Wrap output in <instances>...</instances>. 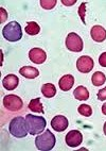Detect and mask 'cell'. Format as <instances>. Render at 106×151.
<instances>
[{"label":"cell","instance_id":"cell-21","mask_svg":"<svg viewBox=\"0 0 106 151\" xmlns=\"http://www.w3.org/2000/svg\"><path fill=\"white\" fill-rule=\"evenodd\" d=\"M56 0H41V8H44L45 10H51L56 6Z\"/></svg>","mask_w":106,"mask_h":151},{"label":"cell","instance_id":"cell-6","mask_svg":"<svg viewBox=\"0 0 106 151\" xmlns=\"http://www.w3.org/2000/svg\"><path fill=\"white\" fill-rule=\"evenodd\" d=\"M66 47L72 52H81L83 50V41L76 33L71 32L66 37Z\"/></svg>","mask_w":106,"mask_h":151},{"label":"cell","instance_id":"cell-19","mask_svg":"<svg viewBox=\"0 0 106 151\" xmlns=\"http://www.w3.org/2000/svg\"><path fill=\"white\" fill-rule=\"evenodd\" d=\"M25 30L29 35H36L39 33L41 28L35 22H29L27 24V27L25 28Z\"/></svg>","mask_w":106,"mask_h":151},{"label":"cell","instance_id":"cell-18","mask_svg":"<svg viewBox=\"0 0 106 151\" xmlns=\"http://www.w3.org/2000/svg\"><path fill=\"white\" fill-rule=\"evenodd\" d=\"M106 81V77L103 73L101 71H95V73L92 75V78H91V82L95 86H101L103 85Z\"/></svg>","mask_w":106,"mask_h":151},{"label":"cell","instance_id":"cell-16","mask_svg":"<svg viewBox=\"0 0 106 151\" xmlns=\"http://www.w3.org/2000/svg\"><path fill=\"white\" fill-rule=\"evenodd\" d=\"M41 93L46 98H52L56 94V88H55L54 84L47 83L41 86Z\"/></svg>","mask_w":106,"mask_h":151},{"label":"cell","instance_id":"cell-1","mask_svg":"<svg viewBox=\"0 0 106 151\" xmlns=\"http://www.w3.org/2000/svg\"><path fill=\"white\" fill-rule=\"evenodd\" d=\"M26 124H27L28 132L31 135L41 134L47 126V122L44 117L35 116L32 114H28L26 116Z\"/></svg>","mask_w":106,"mask_h":151},{"label":"cell","instance_id":"cell-9","mask_svg":"<svg viewBox=\"0 0 106 151\" xmlns=\"http://www.w3.org/2000/svg\"><path fill=\"white\" fill-rule=\"evenodd\" d=\"M68 119L63 115H57L53 117L51 120V127L56 131V132H63L68 128Z\"/></svg>","mask_w":106,"mask_h":151},{"label":"cell","instance_id":"cell-4","mask_svg":"<svg viewBox=\"0 0 106 151\" xmlns=\"http://www.w3.org/2000/svg\"><path fill=\"white\" fill-rule=\"evenodd\" d=\"M2 35L9 42H18L22 37L21 26L17 22H11L2 29Z\"/></svg>","mask_w":106,"mask_h":151},{"label":"cell","instance_id":"cell-24","mask_svg":"<svg viewBox=\"0 0 106 151\" xmlns=\"http://www.w3.org/2000/svg\"><path fill=\"white\" fill-rule=\"evenodd\" d=\"M99 64L102 67H106V52H103L99 58Z\"/></svg>","mask_w":106,"mask_h":151},{"label":"cell","instance_id":"cell-26","mask_svg":"<svg viewBox=\"0 0 106 151\" xmlns=\"http://www.w3.org/2000/svg\"><path fill=\"white\" fill-rule=\"evenodd\" d=\"M76 2V0H71V1H67V0H62V3L64 6H73Z\"/></svg>","mask_w":106,"mask_h":151},{"label":"cell","instance_id":"cell-7","mask_svg":"<svg viewBox=\"0 0 106 151\" xmlns=\"http://www.w3.org/2000/svg\"><path fill=\"white\" fill-rule=\"evenodd\" d=\"M93 65H95L93 60L88 55H83V57L79 58V60L76 61L78 70L82 73H88L89 71H91Z\"/></svg>","mask_w":106,"mask_h":151},{"label":"cell","instance_id":"cell-5","mask_svg":"<svg viewBox=\"0 0 106 151\" xmlns=\"http://www.w3.org/2000/svg\"><path fill=\"white\" fill-rule=\"evenodd\" d=\"M3 106L9 111L16 112V111L21 110L23 106L21 98L16 95H6L3 98Z\"/></svg>","mask_w":106,"mask_h":151},{"label":"cell","instance_id":"cell-11","mask_svg":"<svg viewBox=\"0 0 106 151\" xmlns=\"http://www.w3.org/2000/svg\"><path fill=\"white\" fill-rule=\"evenodd\" d=\"M90 35L95 42L102 43L106 40V30L102 26H93L90 30Z\"/></svg>","mask_w":106,"mask_h":151},{"label":"cell","instance_id":"cell-10","mask_svg":"<svg viewBox=\"0 0 106 151\" xmlns=\"http://www.w3.org/2000/svg\"><path fill=\"white\" fill-rule=\"evenodd\" d=\"M29 58L35 64H43L47 60V53L41 48H33L29 52Z\"/></svg>","mask_w":106,"mask_h":151},{"label":"cell","instance_id":"cell-17","mask_svg":"<svg viewBox=\"0 0 106 151\" xmlns=\"http://www.w3.org/2000/svg\"><path fill=\"white\" fill-rule=\"evenodd\" d=\"M29 109H30L32 112H35V113H41L44 114V106L41 104V99L39 98H35V99H32L29 103Z\"/></svg>","mask_w":106,"mask_h":151},{"label":"cell","instance_id":"cell-15","mask_svg":"<svg viewBox=\"0 0 106 151\" xmlns=\"http://www.w3.org/2000/svg\"><path fill=\"white\" fill-rule=\"evenodd\" d=\"M73 96L75 99L81 100V101H85L89 98V92L88 89L86 88L85 86H78L73 92Z\"/></svg>","mask_w":106,"mask_h":151},{"label":"cell","instance_id":"cell-23","mask_svg":"<svg viewBox=\"0 0 106 151\" xmlns=\"http://www.w3.org/2000/svg\"><path fill=\"white\" fill-rule=\"evenodd\" d=\"M98 99L100 100V101L106 100V87L100 89V91L98 92Z\"/></svg>","mask_w":106,"mask_h":151},{"label":"cell","instance_id":"cell-2","mask_svg":"<svg viewBox=\"0 0 106 151\" xmlns=\"http://www.w3.org/2000/svg\"><path fill=\"white\" fill-rule=\"evenodd\" d=\"M56 139H55V135L50 130L45 131L43 134H38L35 138V146L38 150L41 151H49L52 150L53 147L55 146Z\"/></svg>","mask_w":106,"mask_h":151},{"label":"cell","instance_id":"cell-12","mask_svg":"<svg viewBox=\"0 0 106 151\" xmlns=\"http://www.w3.org/2000/svg\"><path fill=\"white\" fill-rule=\"evenodd\" d=\"M19 84V79L15 75H8L2 80V85L6 91H13Z\"/></svg>","mask_w":106,"mask_h":151},{"label":"cell","instance_id":"cell-28","mask_svg":"<svg viewBox=\"0 0 106 151\" xmlns=\"http://www.w3.org/2000/svg\"><path fill=\"white\" fill-rule=\"evenodd\" d=\"M103 131H104V134L106 135V122L104 124V127H103Z\"/></svg>","mask_w":106,"mask_h":151},{"label":"cell","instance_id":"cell-3","mask_svg":"<svg viewBox=\"0 0 106 151\" xmlns=\"http://www.w3.org/2000/svg\"><path fill=\"white\" fill-rule=\"evenodd\" d=\"M9 131L16 138H23L28 134V128L26 124V118L15 117L11 120L9 126Z\"/></svg>","mask_w":106,"mask_h":151},{"label":"cell","instance_id":"cell-14","mask_svg":"<svg viewBox=\"0 0 106 151\" xmlns=\"http://www.w3.org/2000/svg\"><path fill=\"white\" fill-rule=\"evenodd\" d=\"M19 73L27 79H34L38 77L39 71L37 68L32 67V66H25V67H21L19 69Z\"/></svg>","mask_w":106,"mask_h":151},{"label":"cell","instance_id":"cell-27","mask_svg":"<svg viewBox=\"0 0 106 151\" xmlns=\"http://www.w3.org/2000/svg\"><path fill=\"white\" fill-rule=\"evenodd\" d=\"M102 113H103L104 115H106V103H104V104L102 105Z\"/></svg>","mask_w":106,"mask_h":151},{"label":"cell","instance_id":"cell-22","mask_svg":"<svg viewBox=\"0 0 106 151\" xmlns=\"http://www.w3.org/2000/svg\"><path fill=\"white\" fill-rule=\"evenodd\" d=\"M86 4H87L86 2H83L79 8V15H80V17H81V20L83 22V24H86V22H85V15H86Z\"/></svg>","mask_w":106,"mask_h":151},{"label":"cell","instance_id":"cell-25","mask_svg":"<svg viewBox=\"0 0 106 151\" xmlns=\"http://www.w3.org/2000/svg\"><path fill=\"white\" fill-rule=\"evenodd\" d=\"M0 12H1V19H0V22L3 24V22L8 19V13H6V11L3 8H0Z\"/></svg>","mask_w":106,"mask_h":151},{"label":"cell","instance_id":"cell-13","mask_svg":"<svg viewBox=\"0 0 106 151\" xmlns=\"http://www.w3.org/2000/svg\"><path fill=\"white\" fill-rule=\"evenodd\" d=\"M74 84V78L73 76L71 75H66L64 77L60 79V81H58V85H60V88L64 92H68L72 88Z\"/></svg>","mask_w":106,"mask_h":151},{"label":"cell","instance_id":"cell-8","mask_svg":"<svg viewBox=\"0 0 106 151\" xmlns=\"http://www.w3.org/2000/svg\"><path fill=\"white\" fill-rule=\"evenodd\" d=\"M66 144L69 146V147H78L79 145L82 144V140H83V135L80 132L79 130H71L70 132L67 133L66 135Z\"/></svg>","mask_w":106,"mask_h":151},{"label":"cell","instance_id":"cell-20","mask_svg":"<svg viewBox=\"0 0 106 151\" xmlns=\"http://www.w3.org/2000/svg\"><path fill=\"white\" fill-rule=\"evenodd\" d=\"M78 111H79V113L81 115H83L85 117H89L92 114V109L90 108L88 104H81L79 106V109H78Z\"/></svg>","mask_w":106,"mask_h":151}]
</instances>
